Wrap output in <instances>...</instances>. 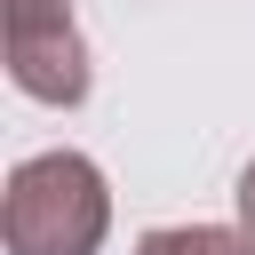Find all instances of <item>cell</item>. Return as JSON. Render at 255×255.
<instances>
[{"instance_id": "obj_1", "label": "cell", "mask_w": 255, "mask_h": 255, "mask_svg": "<svg viewBox=\"0 0 255 255\" xmlns=\"http://www.w3.org/2000/svg\"><path fill=\"white\" fill-rule=\"evenodd\" d=\"M112 231V183L88 151H32L8 167L0 239L8 255H96Z\"/></svg>"}, {"instance_id": "obj_2", "label": "cell", "mask_w": 255, "mask_h": 255, "mask_svg": "<svg viewBox=\"0 0 255 255\" xmlns=\"http://www.w3.org/2000/svg\"><path fill=\"white\" fill-rule=\"evenodd\" d=\"M8 80L32 104H88V40L72 24V0H8Z\"/></svg>"}, {"instance_id": "obj_3", "label": "cell", "mask_w": 255, "mask_h": 255, "mask_svg": "<svg viewBox=\"0 0 255 255\" xmlns=\"http://www.w3.org/2000/svg\"><path fill=\"white\" fill-rule=\"evenodd\" d=\"M135 255H255V239L223 223H159L135 239Z\"/></svg>"}, {"instance_id": "obj_4", "label": "cell", "mask_w": 255, "mask_h": 255, "mask_svg": "<svg viewBox=\"0 0 255 255\" xmlns=\"http://www.w3.org/2000/svg\"><path fill=\"white\" fill-rule=\"evenodd\" d=\"M231 199H239V231H247V239H255V159H247V167H239V191H231Z\"/></svg>"}]
</instances>
